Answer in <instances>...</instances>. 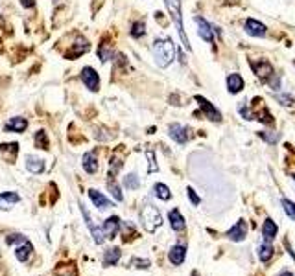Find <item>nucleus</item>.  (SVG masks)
<instances>
[{"label": "nucleus", "mask_w": 295, "mask_h": 276, "mask_svg": "<svg viewBox=\"0 0 295 276\" xmlns=\"http://www.w3.org/2000/svg\"><path fill=\"white\" fill-rule=\"evenodd\" d=\"M174 54H175V46L172 43V39H157L153 43V59L155 63L161 66V68H166L170 66L172 61H174Z\"/></svg>", "instance_id": "f257e3e1"}, {"label": "nucleus", "mask_w": 295, "mask_h": 276, "mask_svg": "<svg viewBox=\"0 0 295 276\" xmlns=\"http://www.w3.org/2000/svg\"><path fill=\"white\" fill-rule=\"evenodd\" d=\"M166 8L170 11V17L174 20L175 28H177V33L183 41V46L186 50H192L190 46V41L186 37V31H184V22H183V6H181V0H164Z\"/></svg>", "instance_id": "f03ea898"}, {"label": "nucleus", "mask_w": 295, "mask_h": 276, "mask_svg": "<svg viewBox=\"0 0 295 276\" xmlns=\"http://www.w3.org/2000/svg\"><path fill=\"white\" fill-rule=\"evenodd\" d=\"M140 221H142V227L148 232H155L161 225H163V217H161V212L157 210L153 204H148L140 212Z\"/></svg>", "instance_id": "7ed1b4c3"}, {"label": "nucleus", "mask_w": 295, "mask_h": 276, "mask_svg": "<svg viewBox=\"0 0 295 276\" xmlns=\"http://www.w3.org/2000/svg\"><path fill=\"white\" fill-rule=\"evenodd\" d=\"M168 135L170 138L177 142V144H186L188 140H190V129L186 127V125H181V123H170V127H168Z\"/></svg>", "instance_id": "20e7f679"}, {"label": "nucleus", "mask_w": 295, "mask_h": 276, "mask_svg": "<svg viewBox=\"0 0 295 276\" xmlns=\"http://www.w3.org/2000/svg\"><path fill=\"white\" fill-rule=\"evenodd\" d=\"M82 81L89 91L92 92L100 91V76H98V72L92 66H85L82 70Z\"/></svg>", "instance_id": "39448f33"}, {"label": "nucleus", "mask_w": 295, "mask_h": 276, "mask_svg": "<svg viewBox=\"0 0 295 276\" xmlns=\"http://www.w3.org/2000/svg\"><path fill=\"white\" fill-rule=\"evenodd\" d=\"M194 22L197 24V35L201 37L205 43H211L212 45V43H214V33H216V31H214V26H212L211 22H207L203 17H199V15L194 17Z\"/></svg>", "instance_id": "423d86ee"}, {"label": "nucleus", "mask_w": 295, "mask_h": 276, "mask_svg": "<svg viewBox=\"0 0 295 276\" xmlns=\"http://www.w3.org/2000/svg\"><path fill=\"white\" fill-rule=\"evenodd\" d=\"M251 68L255 70V74H257L262 81H269V77L273 76V66H271V63L266 61V59L253 61V63H251Z\"/></svg>", "instance_id": "0eeeda50"}, {"label": "nucleus", "mask_w": 295, "mask_h": 276, "mask_svg": "<svg viewBox=\"0 0 295 276\" xmlns=\"http://www.w3.org/2000/svg\"><path fill=\"white\" fill-rule=\"evenodd\" d=\"M196 101L199 103V107H201V110L205 112L207 118L212 120V122H221V112L212 105L211 101L205 100L203 96H196Z\"/></svg>", "instance_id": "6e6552de"}, {"label": "nucleus", "mask_w": 295, "mask_h": 276, "mask_svg": "<svg viewBox=\"0 0 295 276\" xmlns=\"http://www.w3.org/2000/svg\"><path fill=\"white\" fill-rule=\"evenodd\" d=\"M244 28H246V31H247L251 37H266L267 33L266 24H262L260 20H255V18H247Z\"/></svg>", "instance_id": "1a4fd4ad"}, {"label": "nucleus", "mask_w": 295, "mask_h": 276, "mask_svg": "<svg viewBox=\"0 0 295 276\" xmlns=\"http://www.w3.org/2000/svg\"><path fill=\"white\" fill-rule=\"evenodd\" d=\"M120 227H122L120 219L116 217V215H113V217H109V219L103 221V227H101V230H103V234H105L107 238L113 239V238H116V236H118Z\"/></svg>", "instance_id": "9d476101"}, {"label": "nucleus", "mask_w": 295, "mask_h": 276, "mask_svg": "<svg viewBox=\"0 0 295 276\" xmlns=\"http://www.w3.org/2000/svg\"><path fill=\"white\" fill-rule=\"evenodd\" d=\"M225 236L230 239V241H244L246 236H247V225L244 221H238L232 229H229L225 232Z\"/></svg>", "instance_id": "9b49d317"}, {"label": "nucleus", "mask_w": 295, "mask_h": 276, "mask_svg": "<svg viewBox=\"0 0 295 276\" xmlns=\"http://www.w3.org/2000/svg\"><path fill=\"white\" fill-rule=\"evenodd\" d=\"M227 89H229L230 94H238V92L244 91V79H242L240 74L232 72L227 76Z\"/></svg>", "instance_id": "f8f14e48"}, {"label": "nucleus", "mask_w": 295, "mask_h": 276, "mask_svg": "<svg viewBox=\"0 0 295 276\" xmlns=\"http://www.w3.org/2000/svg\"><path fill=\"white\" fill-rule=\"evenodd\" d=\"M83 169L89 175H94L98 171V158H96L94 151H89V153L83 155Z\"/></svg>", "instance_id": "ddd939ff"}, {"label": "nucleus", "mask_w": 295, "mask_h": 276, "mask_svg": "<svg viewBox=\"0 0 295 276\" xmlns=\"http://www.w3.org/2000/svg\"><path fill=\"white\" fill-rule=\"evenodd\" d=\"M89 197H91L92 204L96 206V208H111L113 206V202L103 195V193H100L98 190H89Z\"/></svg>", "instance_id": "4468645a"}, {"label": "nucleus", "mask_w": 295, "mask_h": 276, "mask_svg": "<svg viewBox=\"0 0 295 276\" xmlns=\"http://www.w3.org/2000/svg\"><path fill=\"white\" fill-rule=\"evenodd\" d=\"M186 258V247L184 245H175L172 247V250L168 252V260L174 263V265H181Z\"/></svg>", "instance_id": "2eb2a0df"}, {"label": "nucleus", "mask_w": 295, "mask_h": 276, "mask_svg": "<svg viewBox=\"0 0 295 276\" xmlns=\"http://www.w3.org/2000/svg\"><path fill=\"white\" fill-rule=\"evenodd\" d=\"M18 201H20V197H18V193L15 192L0 193V208H2V210H9V208L15 206Z\"/></svg>", "instance_id": "dca6fc26"}, {"label": "nucleus", "mask_w": 295, "mask_h": 276, "mask_svg": "<svg viewBox=\"0 0 295 276\" xmlns=\"http://www.w3.org/2000/svg\"><path fill=\"white\" fill-rule=\"evenodd\" d=\"M168 219H170V225H172V229H174L175 232H183L184 230V217L181 215V212L177 210V208L170 210Z\"/></svg>", "instance_id": "f3484780"}, {"label": "nucleus", "mask_w": 295, "mask_h": 276, "mask_svg": "<svg viewBox=\"0 0 295 276\" xmlns=\"http://www.w3.org/2000/svg\"><path fill=\"white\" fill-rule=\"evenodd\" d=\"M28 127V122L24 118H20V116H17V118H9L8 120V123H6V131L8 133H22V131H26Z\"/></svg>", "instance_id": "a211bd4d"}, {"label": "nucleus", "mask_w": 295, "mask_h": 276, "mask_svg": "<svg viewBox=\"0 0 295 276\" xmlns=\"http://www.w3.org/2000/svg\"><path fill=\"white\" fill-rule=\"evenodd\" d=\"M122 258V250L116 247L109 248V250H105V254H103V265L105 267H113L118 263V260Z\"/></svg>", "instance_id": "6ab92c4d"}, {"label": "nucleus", "mask_w": 295, "mask_h": 276, "mask_svg": "<svg viewBox=\"0 0 295 276\" xmlns=\"http://www.w3.org/2000/svg\"><path fill=\"white\" fill-rule=\"evenodd\" d=\"M26 168L30 173H43L45 171V160L43 158H37V156H28L26 160Z\"/></svg>", "instance_id": "aec40b11"}, {"label": "nucleus", "mask_w": 295, "mask_h": 276, "mask_svg": "<svg viewBox=\"0 0 295 276\" xmlns=\"http://www.w3.org/2000/svg\"><path fill=\"white\" fill-rule=\"evenodd\" d=\"M89 48H91L89 41L83 39V37H78V43H76V46H72V52H68V54H65V55H66V57H78V55L85 54Z\"/></svg>", "instance_id": "412c9836"}, {"label": "nucleus", "mask_w": 295, "mask_h": 276, "mask_svg": "<svg viewBox=\"0 0 295 276\" xmlns=\"http://www.w3.org/2000/svg\"><path fill=\"white\" fill-rule=\"evenodd\" d=\"M0 151H2V155H4V158H6L8 162H13L18 153V144H2V146H0Z\"/></svg>", "instance_id": "4be33fe9"}, {"label": "nucleus", "mask_w": 295, "mask_h": 276, "mask_svg": "<svg viewBox=\"0 0 295 276\" xmlns=\"http://www.w3.org/2000/svg\"><path fill=\"white\" fill-rule=\"evenodd\" d=\"M262 236H264V241H269V243L275 239L277 225L271 219H267L266 223H264V227H262Z\"/></svg>", "instance_id": "5701e85b"}, {"label": "nucleus", "mask_w": 295, "mask_h": 276, "mask_svg": "<svg viewBox=\"0 0 295 276\" xmlns=\"http://www.w3.org/2000/svg\"><path fill=\"white\" fill-rule=\"evenodd\" d=\"M32 250H33V247H32V243H30V241L20 243V247L15 248V256H17L18 261H26L28 258H30V254H32Z\"/></svg>", "instance_id": "b1692460"}, {"label": "nucleus", "mask_w": 295, "mask_h": 276, "mask_svg": "<svg viewBox=\"0 0 295 276\" xmlns=\"http://www.w3.org/2000/svg\"><path fill=\"white\" fill-rule=\"evenodd\" d=\"M273 256V247H271V243L269 241H264L260 247H258V258H260V261H269Z\"/></svg>", "instance_id": "393cba45"}, {"label": "nucleus", "mask_w": 295, "mask_h": 276, "mask_svg": "<svg viewBox=\"0 0 295 276\" xmlns=\"http://www.w3.org/2000/svg\"><path fill=\"white\" fill-rule=\"evenodd\" d=\"M255 120H258L260 123H266V125H271L273 123V116H271V112L262 105L258 110H255Z\"/></svg>", "instance_id": "a878e982"}, {"label": "nucleus", "mask_w": 295, "mask_h": 276, "mask_svg": "<svg viewBox=\"0 0 295 276\" xmlns=\"http://www.w3.org/2000/svg\"><path fill=\"white\" fill-rule=\"evenodd\" d=\"M153 192H155V195L161 199V201H170V199H172L170 188H168L166 184H163V183H157L155 186H153Z\"/></svg>", "instance_id": "bb28decb"}, {"label": "nucleus", "mask_w": 295, "mask_h": 276, "mask_svg": "<svg viewBox=\"0 0 295 276\" xmlns=\"http://www.w3.org/2000/svg\"><path fill=\"white\" fill-rule=\"evenodd\" d=\"M107 188H109L111 195H113L116 201H124L122 190H120V186L116 184V181H115V177H109V181H107Z\"/></svg>", "instance_id": "cd10ccee"}, {"label": "nucleus", "mask_w": 295, "mask_h": 276, "mask_svg": "<svg viewBox=\"0 0 295 276\" xmlns=\"http://www.w3.org/2000/svg\"><path fill=\"white\" fill-rule=\"evenodd\" d=\"M258 137L262 138L264 142H267V144L275 146L277 142H279V138H280V135H279V133H273V131H260Z\"/></svg>", "instance_id": "c85d7f7f"}, {"label": "nucleus", "mask_w": 295, "mask_h": 276, "mask_svg": "<svg viewBox=\"0 0 295 276\" xmlns=\"http://www.w3.org/2000/svg\"><path fill=\"white\" fill-rule=\"evenodd\" d=\"M131 35L135 37V39H140V37L146 35V24H144V20H138V22L133 24V28H131Z\"/></svg>", "instance_id": "c756f323"}, {"label": "nucleus", "mask_w": 295, "mask_h": 276, "mask_svg": "<svg viewBox=\"0 0 295 276\" xmlns=\"http://www.w3.org/2000/svg\"><path fill=\"white\" fill-rule=\"evenodd\" d=\"M124 186L128 190H137L138 186H140V181H138V177L135 173H129L124 177Z\"/></svg>", "instance_id": "7c9ffc66"}, {"label": "nucleus", "mask_w": 295, "mask_h": 276, "mask_svg": "<svg viewBox=\"0 0 295 276\" xmlns=\"http://www.w3.org/2000/svg\"><path fill=\"white\" fill-rule=\"evenodd\" d=\"M146 158H148V171H149V173H157V171H159V166H157L155 162V153H153L151 149L146 151Z\"/></svg>", "instance_id": "2f4dec72"}, {"label": "nucleus", "mask_w": 295, "mask_h": 276, "mask_svg": "<svg viewBox=\"0 0 295 276\" xmlns=\"http://www.w3.org/2000/svg\"><path fill=\"white\" fill-rule=\"evenodd\" d=\"M35 147H39V149H48V138H46L45 131H39L35 135Z\"/></svg>", "instance_id": "473e14b6"}, {"label": "nucleus", "mask_w": 295, "mask_h": 276, "mask_svg": "<svg viewBox=\"0 0 295 276\" xmlns=\"http://www.w3.org/2000/svg\"><path fill=\"white\" fill-rule=\"evenodd\" d=\"M275 100L280 101V105H286V107H295V100L290 96V94H275Z\"/></svg>", "instance_id": "72a5a7b5"}, {"label": "nucleus", "mask_w": 295, "mask_h": 276, "mask_svg": "<svg viewBox=\"0 0 295 276\" xmlns=\"http://www.w3.org/2000/svg\"><path fill=\"white\" fill-rule=\"evenodd\" d=\"M282 206H284V212L288 214L290 219L295 221V204L290 199H282Z\"/></svg>", "instance_id": "f704fd0d"}, {"label": "nucleus", "mask_w": 295, "mask_h": 276, "mask_svg": "<svg viewBox=\"0 0 295 276\" xmlns=\"http://www.w3.org/2000/svg\"><path fill=\"white\" fill-rule=\"evenodd\" d=\"M131 265L137 267V269H148V267L151 265V261H149V260H142V258H133V260H131Z\"/></svg>", "instance_id": "c9c22d12"}, {"label": "nucleus", "mask_w": 295, "mask_h": 276, "mask_svg": "<svg viewBox=\"0 0 295 276\" xmlns=\"http://www.w3.org/2000/svg\"><path fill=\"white\" fill-rule=\"evenodd\" d=\"M238 112L244 116L246 120H255V114L249 110V107H247V103H242V105H238Z\"/></svg>", "instance_id": "e433bc0d"}, {"label": "nucleus", "mask_w": 295, "mask_h": 276, "mask_svg": "<svg viewBox=\"0 0 295 276\" xmlns=\"http://www.w3.org/2000/svg\"><path fill=\"white\" fill-rule=\"evenodd\" d=\"M120 169H122V162H120L118 158H113V160H111V168H109V177H115Z\"/></svg>", "instance_id": "4c0bfd02"}, {"label": "nucleus", "mask_w": 295, "mask_h": 276, "mask_svg": "<svg viewBox=\"0 0 295 276\" xmlns=\"http://www.w3.org/2000/svg\"><path fill=\"white\" fill-rule=\"evenodd\" d=\"M26 241H28V239L24 238L22 234H11V236H8L9 245H13V243H15V245H17V243H26Z\"/></svg>", "instance_id": "58836bf2"}, {"label": "nucleus", "mask_w": 295, "mask_h": 276, "mask_svg": "<svg viewBox=\"0 0 295 276\" xmlns=\"http://www.w3.org/2000/svg\"><path fill=\"white\" fill-rule=\"evenodd\" d=\"M186 192H188V199H190V202H192L194 206H197V204L201 202V199H199V195H197V193L194 192V188H188Z\"/></svg>", "instance_id": "ea45409f"}, {"label": "nucleus", "mask_w": 295, "mask_h": 276, "mask_svg": "<svg viewBox=\"0 0 295 276\" xmlns=\"http://www.w3.org/2000/svg\"><path fill=\"white\" fill-rule=\"evenodd\" d=\"M269 87H273V89H280V77H279V76H277V74H273V76H271V77H269Z\"/></svg>", "instance_id": "a19ab883"}, {"label": "nucleus", "mask_w": 295, "mask_h": 276, "mask_svg": "<svg viewBox=\"0 0 295 276\" xmlns=\"http://www.w3.org/2000/svg\"><path fill=\"white\" fill-rule=\"evenodd\" d=\"M20 4H22L24 8H33V6H35V0H20Z\"/></svg>", "instance_id": "79ce46f5"}, {"label": "nucleus", "mask_w": 295, "mask_h": 276, "mask_svg": "<svg viewBox=\"0 0 295 276\" xmlns=\"http://www.w3.org/2000/svg\"><path fill=\"white\" fill-rule=\"evenodd\" d=\"M177 54H179V63H184L186 59H184V55H183V52H181V48H179V52H177Z\"/></svg>", "instance_id": "37998d69"}, {"label": "nucleus", "mask_w": 295, "mask_h": 276, "mask_svg": "<svg viewBox=\"0 0 295 276\" xmlns=\"http://www.w3.org/2000/svg\"><path fill=\"white\" fill-rule=\"evenodd\" d=\"M279 276H294V275H292V273H288V271H284V273H280Z\"/></svg>", "instance_id": "c03bdc74"}, {"label": "nucleus", "mask_w": 295, "mask_h": 276, "mask_svg": "<svg viewBox=\"0 0 295 276\" xmlns=\"http://www.w3.org/2000/svg\"><path fill=\"white\" fill-rule=\"evenodd\" d=\"M192 276H199V273H196V271H194V273H192Z\"/></svg>", "instance_id": "a18cd8bd"}, {"label": "nucleus", "mask_w": 295, "mask_h": 276, "mask_svg": "<svg viewBox=\"0 0 295 276\" xmlns=\"http://www.w3.org/2000/svg\"><path fill=\"white\" fill-rule=\"evenodd\" d=\"M294 181H295V175H294Z\"/></svg>", "instance_id": "49530a36"}, {"label": "nucleus", "mask_w": 295, "mask_h": 276, "mask_svg": "<svg viewBox=\"0 0 295 276\" xmlns=\"http://www.w3.org/2000/svg\"><path fill=\"white\" fill-rule=\"evenodd\" d=\"M294 64H295V63H294Z\"/></svg>", "instance_id": "de8ad7c7"}]
</instances>
